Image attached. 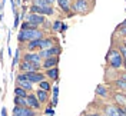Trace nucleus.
<instances>
[{"instance_id": "1", "label": "nucleus", "mask_w": 126, "mask_h": 116, "mask_svg": "<svg viewBox=\"0 0 126 116\" xmlns=\"http://www.w3.org/2000/svg\"><path fill=\"white\" fill-rule=\"evenodd\" d=\"M106 59H108V63L112 69H119L123 66V56L120 54L119 50H110Z\"/></svg>"}, {"instance_id": "2", "label": "nucleus", "mask_w": 126, "mask_h": 116, "mask_svg": "<svg viewBox=\"0 0 126 116\" xmlns=\"http://www.w3.org/2000/svg\"><path fill=\"white\" fill-rule=\"evenodd\" d=\"M42 36H43V33L37 29L36 30H20L17 39H19V42H32V40L42 39Z\"/></svg>"}, {"instance_id": "3", "label": "nucleus", "mask_w": 126, "mask_h": 116, "mask_svg": "<svg viewBox=\"0 0 126 116\" xmlns=\"http://www.w3.org/2000/svg\"><path fill=\"white\" fill-rule=\"evenodd\" d=\"M72 10L76 12V13H86L89 10V1L87 0H75Z\"/></svg>"}, {"instance_id": "4", "label": "nucleus", "mask_w": 126, "mask_h": 116, "mask_svg": "<svg viewBox=\"0 0 126 116\" xmlns=\"http://www.w3.org/2000/svg\"><path fill=\"white\" fill-rule=\"evenodd\" d=\"M60 47L57 46H53L50 47V49H46V50H42L40 52V57H45V59H49V57H59V54H60Z\"/></svg>"}, {"instance_id": "5", "label": "nucleus", "mask_w": 126, "mask_h": 116, "mask_svg": "<svg viewBox=\"0 0 126 116\" xmlns=\"http://www.w3.org/2000/svg\"><path fill=\"white\" fill-rule=\"evenodd\" d=\"M19 67L22 70V73H29V72H39L40 69V65H34V63H29V62H24L22 60Z\"/></svg>"}, {"instance_id": "6", "label": "nucleus", "mask_w": 126, "mask_h": 116, "mask_svg": "<svg viewBox=\"0 0 126 116\" xmlns=\"http://www.w3.org/2000/svg\"><path fill=\"white\" fill-rule=\"evenodd\" d=\"M34 110L30 108H23V106H15L13 109V116H34Z\"/></svg>"}, {"instance_id": "7", "label": "nucleus", "mask_w": 126, "mask_h": 116, "mask_svg": "<svg viewBox=\"0 0 126 116\" xmlns=\"http://www.w3.org/2000/svg\"><path fill=\"white\" fill-rule=\"evenodd\" d=\"M26 100H27V108H30V109H40V103L39 99L36 98V95H33V93H29L27 95V98H26Z\"/></svg>"}, {"instance_id": "8", "label": "nucleus", "mask_w": 126, "mask_h": 116, "mask_svg": "<svg viewBox=\"0 0 126 116\" xmlns=\"http://www.w3.org/2000/svg\"><path fill=\"white\" fill-rule=\"evenodd\" d=\"M27 80L32 82V83H40L43 79H45V75H42L39 72H29V73H24Z\"/></svg>"}, {"instance_id": "9", "label": "nucleus", "mask_w": 126, "mask_h": 116, "mask_svg": "<svg viewBox=\"0 0 126 116\" xmlns=\"http://www.w3.org/2000/svg\"><path fill=\"white\" fill-rule=\"evenodd\" d=\"M27 22H29V23H32V24H34V26H40V24H43L45 19H43V16H42V15L30 13V15L27 16Z\"/></svg>"}, {"instance_id": "10", "label": "nucleus", "mask_w": 126, "mask_h": 116, "mask_svg": "<svg viewBox=\"0 0 126 116\" xmlns=\"http://www.w3.org/2000/svg\"><path fill=\"white\" fill-rule=\"evenodd\" d=\"M57 63H59V57H49V59H45L42 66L46 70L53 69V67H57Z\"/></svg>"}, {"instance_id": "11", "label": "nucleus", "mask_w": 126, "mask_h": 116, "mask_svg": "<svg viewBox=\"0 0 126 116\" xmlns=\"http://www.w3.org/2000/svg\"><path fill=\"white\" fill-rule=\"evenodd\" d=\"M23 60L24 62H29V63H34V65H40V60H42V57H40V54L37 53H27V54H24V57H23Z\"/></svg>"}, {"instance_id": "12", "label": "nucleus", "mask_w": 126, "mask_h": 116, "mask_svg": "<svg viewBox=\"0 0 126 116\" xmlns=\"http://www.w3.org/2000/svg\"><path fill=\"white\" fill-rule=\"evenodd\" d=\"M17 86L24 89L26 92H30L32 89H33V83L29 82V80H17Z\"/></svg>"}, {"instance_id": "13", "label": "nucleus", "mask_w": 126, "mask_h": 116, "mask_svg": "<svg viewBox=\"0 0 126 116\" xmlns=\"http://www.w3.org/2000/svg\"><path fill=\"white\" fill-rule=\"evenodd\" d=\"M115 100H116V106H122V108H125L126 106V95L116 93V95H115Z\"/></svg>"}, {"instance_id": "14", "label": "nucleus", "mask_w": 126, "mask_h": 116, "mask_svg": "<svg viewBox=\"0 0 126 116\" xmlns=\"http://www.w3.org/2000/svg\"><path fill=\"white\" fill-rule=\"evenodd\" d=\"M50 47H53V42L50 39H40V45H39L40 50H46V49H50Z\"/></svg>"}, {"instance_id": "15", "label": "nucleus", "mask_w": 126, "mask_h": 116, "mask_svg": "<svg viewBox=\"0 0 126 116\" xmlns=\"http://www.w3.org/2000/svg\"><path fill=\"white\" fill-rule=\"evenodd\" d=\"M57 1V4H59V7L62 9L63 12H69L72 9V6H70V0H56Z\"/></svg>"}, {"instance_id": "16", "label": "nucleus", "mask_w": 126, "mask_h": 116, "mask_svg": "<svg viewBox=\"0 0 126 116\" xmlns=\"http://www.w3.org/2000/svg\"><path fill=\"white\" fill-rule=\"evenodd\" d=\"M36 98L39 99L40 103H46L47 102V92L46 90H42V89H37L36 90Z\"/></svg>"}, {"instance_id": "17", "label": "nucleus", "mask_w": 126, "mask_h": 116, "mask_svg": "<svg viewBox=\"0 0 126 116\" xmlns=\"http://www.w3.org/2000/svg\"><path fill=\"white\" fill-rule=\"evenodd\" d=\"M46 76L50 77V79H53V80H57V77H59V69L57 67H53V69L46 70Z\"/></svg>"}, {"instance_id": "18", "label": "nucleus", "mask_w": 126, "mask_h": 116, "mask_svg": "<svg viewBox=\"0 0 126 116\" xmlns=\"http://www.w3.org/2000/svg\"><path fill=\"white\" fill-rule=\"evenodd\" d=\"M15 105H16V106H23V108H27V100H26V98H19V96H15Z\"/></svg>"}, {"instance_id": "19", "label": "nucleus", "mask_w": 126, "mask_h": 116, "mask_svg": "<svg viewBox=\"0 0 126 116\" xmlns=\"http://www.w3.org/2000/svg\"><path fill=\"white\" fill-rule=\"evenodd\" d=\"M39 45H40V39L39 40H32V42H29V45H27V50L29 52H33V50L39 49Z\"/></svg>"}, {"instance_id": "20", "label": "nucleus", "mask_w": 126, "mask_h": 116, "mask_svg": "<svg viewBox=\"0 0 126 116\" xmlns=\"http://www.w3.org/2000/svg\"><path fill=\"white\" fill-rule=\"evenodd\" d=\"M53 1L50 0H34V4L36 6H40V7H50Z\"/></svg>"}, {"instance_id": "21", "label": "nucleus", "mask_w": 126, "mask_h": 116, "mask_svg": "<svg viewBox=\"0 0 126 116\" xmlns=\"http://www.w3.org/2000/svg\"><path fill=\"white\" fill-rule=\"evenodd\" d=\"M96 95H99V96H103V98H106L108 96V89L105 87V86L99 85L96 87Z\"/></svg>"}, {"instance_id": "22", "label": "nucleus", "mask_w": 126, "mask_h": 116, "mask_svg": "<svg viewBox=\"0 0 126 116\" xmlns=\"http://www.w3.org/2000/svg\"><path fill=\"white\" fill-rule=\"evenodd\" d=\"M15 95H16V96H19V98H27V95H29V93L26 92L24 89L19 87V86H16V89H15Z\"/></svg>"}, {"instance_id": "23", "label": "nucleus", "mask_w": 126, "mask_h": 116, "mask_svg": "<svg viewBox=\"0 0 126 116\" xmlns=\"http://www.w3.org/2000/svg\"><path fill=\"white\" fill-rule=\"evenodd\" d=\"M115 85L118 86L120 90H126V80L125 79H118V80L115 82Z\"/></svg>"}, {"instance_id": "24", "label": "nucleus", "mask_w": 126, "mask_h": 116, "mask_svg": "<svg viewBox=\"0 0 126 116\" xmlns=\"http://www.w3.org/2000/svg\"><path fill=\"white\" fill-rule=\"evenodd\" d=\"M39 87L42 89V90H46V92L50 90V85H49V82H46V80H42V82L39 83Z\"/></svg>"}, {"instance_id": "25", "label": "nucleus", "mask_w": 126, "mask_h": 116, "mask_svg": "<svg viewBox=\"0 0 126 116\" xmlns=\"http://www.w3.org/2000/svg\"><path fill=\"white\" fill-rule=\"evenodd\" d=\"M119 52H120V54L123 56V59H126V47L123 46V45H120V46H119Z\"/></svg>"}, {"instance_id": "26", "label": "nucleus", "mask_w": 126, "mask_h": 116, "mask_svg": "<svg viewBox=\"0 0 126 116\" xmlns=\"http://www.w3.org/2000/svg\"><path fill=\"white\" fill-rule=\"evenodd\" d=\"M60 26H62V22H60V20H56L55 24H53V30L57 32L59 29H60Z\"/></svg>"}, {"instance_id": "27", "label": "nucleus", "mask_w": 126, "mask_h": 116, "mask_svg": "<svg viewBox=\"0 0 126 116\" xmlns=\"http://www.w3.org/2000/svg\"><path fill=\"white\" fill-rule=\"evenodd\" d=\"M19 54H20V50L17 49V50H16V56L13 57V66H15L16 63H17V60H19Z\"/></svg>"}, {"instance_id": "28", "label": "nucleus", "mask_w": 126, "mask_h": 116, "mask_svg": "<svg viewBox=\"0 0 126 116\" xmlns=\"http://www.w3.org/2000/svg\"><path fill=\"white\" fill-rule=\"evenodd\" d=\"M57 95H59V86H55V87H53V96L57 98Z\"/></svg>"}, {"instance_id": "29", "label": "nucleus", "mask_w": 126, "mask_h": 116, "mask_svg": "<svg viewBox=\"0 0 126 116\" xmlns=\"http://www.w3.org/2000/svg\"><path fill=\"white\" fill-rule=\"evenodd\" d=\"M46 113H47L49 116H52V115H53V110H52V109H47V110H46Z\"/></svg>"}, {"instance_id": "30", "label": "nucleus", "mask_w": 126, "mask_h": 116, "mask_svg": "<svg viewBox=\"0 0 126 116\" xmlns=\"http://www.w3.org/2000/svg\"><path fill=\"white\" fill-rule=\"evenodd\" d=\"M120 33H122L123 36H126V29H120Z\"/></svg>"}, {"instance_id": "31", "label": "nucleus", "mask_w": 126, "mask_h": 116, "mask_svg": "<svg viewBox=\"0 0 126 116\" xmlns=\"http://www.w3.org/2000/svg\"><path fill=\"white\" fill-rule=\"evenodd\" d=\"M85 116H99V115H97V113H92V115H90V113H86Z\"/></svg>"}, {"instance_id": "32", "label": "nucleus", "mask_w": 126, "mask_h": 116, "mask_svg": "<svg viewBox=\"0 0 126 116\" xmlns=\"http://www.w3.org/2000/svg\"><path fill=\"white\" fill-rule=\"evenodd\" d=\"M1 116H6V109H3V110H1Z\"/></svg>"}, {"instance_id": "33", "label": "nucleus", "mask_w": 126, "mask_h": 116, "mask_svg": "<svg viewBox=\"0 0 126 116\" xmlns=\"http://www.w3.org/2000/svg\"><path fill=\"white\" fill-rule=\"evenodd\" d=\"M123 46H125V47H126V42H125V43H123Z\"/></svg>"}, {"instance_id": "34", "label": "nucleus", "mask_w": 126, "mask_h": 116, "mask_svg": "<svg viewBox=\"0 0 126 116\" xmlns=\"http://www.w3.org/2000/svg\"><path fill=\"white\" fill-rule=\"evenodd\" d=\"M123 109H125V112H126V106H125V108H123Z\"/></svg>"}, {"instance_id": "35", "label": "nucleus", "mask_w": 126, "mask_h": 116, "mask_svg": "<svg viewBox=\"0 0 126 116\" xmlns=\"http://www.w3.org/2000/svg\"><path fill=\"white\" fill-rule=\"evenodd\" d=\"M50 1H55V0H50Z\"/></svg>"}, {"instance_id": "36", "label": "nucleus", "mask_w": 126, "mask_h": 116, "mask_svg": "<svg viewBox=\"0 0 126 116\" xmlns=\"http://www.w3.org/2000/svg\"><path fill=\"white\" fill-rule=\"evenodd\" d=\"M103 116H106V115H103Z\"/></svg>"}]
</instances>
